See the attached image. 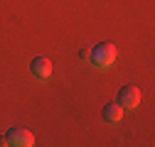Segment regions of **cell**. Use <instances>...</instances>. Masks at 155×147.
Listing matches in <instances>:
<instances>
[{"mask_svg": "<svg viewBox=\"0 0 155 147\" xmlns=\"http://www.w3.org/2000/svg\"><path fill=\"white\" fill-rule=\"evenodd\" d=\"M0 145H12V147H32L35 135L27 127H10L5 135H0Z\"/></svg>", "mask_w": 155, "mask_h": 147, "instance_id": "2", "label": "cell"}, {"mask_svg": "<svg viewBox=\"0 0 155 147\" xmlns=\"http://www.w3.org/2000/svg\"><path fill=\"white\" fill-rule=\"evenodd\" d=\"M89 61L96 66V69H108L113 66L116 61V47L111 42H99L89 49Z\"/></svg>", "mask_w": 155, "mask_h": 147, "instance_id": "1", "label": "cell"}, {"mask_svg": "<svg viewBox=\"0 0 155 147\" xmlns=\"http://www.w3.org/2000/svg\"><path fill=\"white\" fill-rule=\"evenodd\" d=\"M123 113H126V110H123L118 103H106V105L101 108V118H104V123H108V125H116V123H121Z\"/></svg>", "mask_w": 155, "mask_h": 147, "instance_id": "5", "label": "cell"}, {"mask_svg": "<svg viewBox=\"0 0 155 147\" xmlns=\"http://www.w3.org/2000/svg\"><path fill=\"white\" fill-rule=\"evenodd\" d=\"M32 74H35V79H40V81H47L52 76V61L47 57H35L32 64H30Z\"/></svg>", "mask_w": 155, "mask_h": 147, "instance_id": "4", "label": "cell"}, {"mask_svg": "<svg viewBox=\"0 0 155 147\" xmlns=\"http://www.w3.org/2000/svg\"><path fill=\"white\" fill-rule=\"evenodd\" d=\"M116 103H118L123 110H133L135 105L140 103V88L133 86V83L121 86V88H118V96H116Z\"/></svg>", "mask_w": 155, "mask_h": 147, "instance_id": "3", "label": "cell"}]
</instances>
